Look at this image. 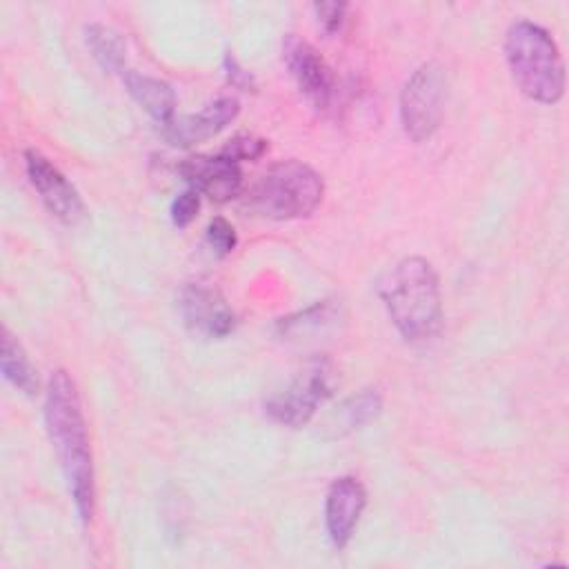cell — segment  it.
<instances>
[{
	"label": "cell",
	"mask_w": 569,
	"mask_h": 569,
	"mask_svg": "<svg viewBox=\"0 0 569 569\" xmlns=\"http://www.w3.org/2000/svg\"><path fill=\"white\" fill-rule=\"evenodd\" d=\"M44 425L49 440L58 453L69 496L82 522H89L96 509V473L93 456L76 382L64 369L47 380Z\"/></svg>",
	"instance_id": "cell-1"
},
{
	"label": "cell",
	"mask_w": 569,
	"mask_h": 569,
	"mask_svg": "<svg viewBox=\"0 0 569 569\" xmlns=\"http://www.w3.org/2000/svg\"><path fill=\"white\" fill-rule=\"evenodd\" d=\"M385 309L409 342H425L440 331L442 296L433 264L422 256L398 260L378 282Z\"/></svg>",
	"instance_id": "cell-2"
},
{
	"label": "cell",
	"mask_w": 569,
	"mask_h": 569,
	"mask_svg": "<svg viewBox=\"0 0 569 569\" xmlns=\"http://www.w3.org/2000/svg\"><path fill=\"white\" fill-rule=\"evenodd\" d=\"M505 58L518 89L540 104H556L565 96V60L551 33L516 20L505 36Z\"/></svg>",
	"instance_id": "cell-3"
},
{
	"label": "cell",
	"mask_w": 569,
	"mask_h": 569,
	"mask_svg": "<svg viewBox=\"0 0 569 569\" xmlns=\"http://www.w3.org/2000/svg\"><path fill=\"white\" fill-rule=\"evenodd\" d=\"M325 196L322 176L300 160L271 164L247 191V207L269 220L311 216Z\"/></svg>",
	"instance_id": "cell-4"
},
{
	"label": "cell",
	"mask_w": 569,
	"mask_h": 569,
	"mask_svg": "<svg viewBox=\"0 0 569 569\" xmlns=\"http://www.w3.org/2000/svg\"><path fill=\"white\" fill-rule=\"evenodd\" d=\"M333 393V367L325 356L302 365L293 380L264 402L267 416L289 429L305 427L316 409Z\"/></svg>",
	"instance_id": "cell-5"
},
{
	"label": "cell",
	"mask_w": 569,
	"mask_h": 569,
	"mask_svg": "<svg viewBox=\"0 0 569 569\" xmlns=\"http://www.w3.org/2000/svg\"><path fill=\"white\" fill-rule=\"evenodd\" d=\"M447 98V71L440 62H422L400 91V122L413 142H425L440 127Z\"/></svg>",
	"instance_id": "cell-6"
},
{
	"label": "cell",
	"mask_w": 569,
	"mask_h": 569,
	"mask_svg": "<svg viewBox=\"0 0 569 569\" xmlns=\"http://www.w3.org/2000/svg\"><path fill=\"white\" fill-rule=\"evenodd\" d=\"M24 169L31 187L44 207L64 224H78L84 218V202L67 176L40 151H24Z\"/></svg>",
	"instance_id": "cell-7"
},
{
	"label": "cell",
	"mask_w": 569,
	"mask_h": 569,
	"mask_svg": "<svg viewBox=\"0 0 569 569\" xmlns=\"http://www.w3.org/2000/svg\"><path fill=\"white\" fill-rule=\"evenodd\" d=\"M180 313L189 331L202 338H224L236 327V313L224 296L207 282H189L180 291Z\"/></svg>",
	"instance_id": "cell-8"
},
{
	"label": "cell",
	"mask_w": 569,
	"mask_h": 569,
	"mask_svg": "<svg viewBox=\"0 0 569 569\" xmlns=\"http://www.w3.org/2000/svg\"><path fill=\"white\" fill-rule=\"evenodd\" d=\"M282 60L302 96L316 109H327L333 98V76L316 47L296 33H289L282 40Z\"/></svg>",
	"instance_id": "cell-9"
},
{
	"label": "cell",
	"mask_w": 569,
	"mask_h": 569,
	"mask_svg": "<svg viewBox=\"0 0 569 569\" xmlns=\"http://www.w3.org/2000/svg\"><path fill=\"white\" fill-rule=\"evenodd\" d=\"M178 171L191 189L204 193L213 202H229L242 189L240 164L222 153L187 158L180 162Z\"/></svg>",
	"instance_id": "cell-10"
},
{
	"label": "cell",
	"mask_w": 569,
	"mask_h": 569,
	"mask_svg": "<svg viewBox=\"0 0 569 569\" xmlns=\"http://www.w3.org/2000/svg\"><path fill=\"white\" fill-rule=\"evenodd\" d=\"M365 507L367 491L358 478L342 476L329 485L325 498V525L333 547H347Z\"/></svg>",
	"instance_id": "cell-11"
},
{
	"label": "cell",
	"mask_w": 569,
	"mask_h": 569,
	"mask_svg": "<svg viewBox=\"0 0 569 569\" xmlns=\"http://www.w3.org/2000/svg\"><path fill=\"white\" fill-rule=\"evenodd\" d=\"M240 113V102L231 96L209 102L202 111L173 118L162 127V138L173 147H193L218 136Z\"/></svg>",
	"instance_id": "cell-12"
},
{
	"label": "cell",
	"mask_w": 569,
	"mask_h": 569,
	"mask_svg": "<svg viewBox=\"0 0 569 569\" xmlns=\"http://www.w3.org/2000/svg\"><path fill=\"white\" fill-rule=\"evenodd\" d=\"M122 82L129 91V96L160 124H169L176 118V93L171 89L169 82L147 76V73H138L127 69L122 73Z\"/></svg>",
	"instance_id": "cell-13"
},
{
	"label": "cell",
	"mask_w": 569,
	"mask_h": 569,
	"mask_svg": "<svg viewBox=\"0 0 569 569\" xmlns=\"http://www.w3.org/2000/svg\"><path fill=\"white\" fill-rule=\"evenodd\" d=\"M340 320V307L331 300L316 302L305 311L278 320V331L287 340H311V336H322Z\"/></svg>",
	"instance_id": "cell-14"
},
{
	"label": "cell",
	"mask_w": 569,
	"mask_h": 569,
	"mask_svg": "<svg viewBox=\"0 0 569 569\" xmlns=\"http://www.w3.org/2000/svg\"><path fill=\"white\" fill-rule=\"evenodd\" d=\"M0 367L4 378L24 396H36L40 380H38V371L31 365L29 356L24 353L22 345L18 342V338L2 327V338H0Z\"/></svg>",
	"instance_id": "cell-15"
},
{
	"label": "cell",
	"mask_w": 569,
	"mask_h": 569,
	"mask_svg": "<svg viewBox=\"0 0 569 569\" xmlns=\"http://www.w3.org/2000/svg\"><path fill=\"white\" fill-rule=\"evenodd\" d=\"M84 42L104 71L120 76L127 71V44L116 29L91 22L84 27Z\"/></svg>",
	"instance_id": "cell-16"
},
{
	"label": "cell",
	"mask_w": 569,
	"mask_h": 569,
	"mask_svg": "<svg viewBox=\"0 0 569 569\" xmlns=\"http://www.w3.org/2000/svg\"><path fill=\"white\" fill-rule=\"evenodd\" d=\"M382 411V396L378 389H360L340 405V420L347 429H360L376 420Z\"/></svg>",
	"instance_id": "cell-17"
},
{
	"label": "cell",
	"mask_w": 569,
	"mask_h": 569,
	"mask_svg": "<svg viewBox=\"0 0 569 569\" xmlns=\"http://www.w3.org/2000/svg\"><path fill=\"white\" fill-rule=\"evenodd\" d=\"M204 238H207V244L211 247V251L222 258V256H229L236 244H238V236H236V229L229 220L224 218H213L209 220L207 224V231H204Z\"/></svg>",
	"instance_id": "cell-18"
},
{
	"label": "cell",
	"mask_w": 569,
	"mask_h": 569,
	"mask_svg": "<svg viewBox=\"0 0 569 569\" xmlns=\"http://www.w3.org/2000/svg\"><path fill=\"white\" fill-rule=\"evenodd\" d=\"M267 149V142L262 138H253V136H236L231 138L222 149L220 153L233 162H242V160H256L264 153Z\"/></svg>",
	"instance_id": "cell-19"
},
{
	"label": "cell",
	"mask_w": 569,
	"mask_h": 569,
	"mask_svg": "<svg viewBox=\"0 0 569 569\" xmlns=\"http://www.w3.org/2000/svg\"><path fill=\"white\" fill-rule=\"evenodd\" d=\"M198 211H200V193L191 187H187L180 196H176L173 202H171V209H169L171 222L176 227L191 224L193 218L198 216Z\"/></svg>",
	"instance_id": "cell-20"
},
{
	"label": "cell",
	"mask_w": 569,
	"mask_h": 569,
	"mask_svg": "<svg viewBox=\"0 0 569 569\" xmlns=\"http://www.w3.org/2000/svg\"><path fill=\"white\" fill-rule=\"evenodd\" d=\"M345 11H347L345 2H316L313 4L316 22L327 36H333L336 31H340V27L345 22Z\"/></svg>",
	"instance_id": "cell-21"
},
{
	"label": "cell",
	"mask_w": 569,
	"mask_h": 569,
	"mask_svg": "<svg viewBox=\"0 0 569 569\" xmlns=\"http://www.w3.org/2000/svg\"><path fill=\"white\" fill-rule=\"evenodd\" d=\"M224 73H227V80H229L233 87H238V89H242V91L253 89V76H251L231 53L224 56Z\"/></svg>",
	"instance_id": "cell-22"
}]
</instances>
